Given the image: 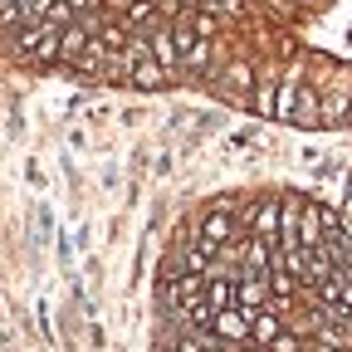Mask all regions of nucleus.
I'll return each mask as SVG.
<instances>
[{
  "label": "nucleus",
  "mask_w": 352,
  "mask_h": 352,
  "mask_svg": "<svg viewBox=\"0 0 352 352\" xmlns=\"http://www.w3.org/2000/svg\"><path fill=\"white\" fill-rule=\"evenodd\" d=\"M347 122H352V108H347Z\"/></svg>",
  "instance_id": "nucleus-16"
},
{
  "label": "nucleus",
  "mask_w": 352,
  "mask_h": 352,
  "mask_svg": "<svg viewBox=\"0 0 352 352\" xmlns=\"http://www.w3.org/2000/svg\"><path fill=\"white\" fill-rule=\"evenodd\" d=\"M206 274H210L206 298H210V308H215V314H220V308H235V303H240V284H235V279H226L220 270H206Z\"/></svg>",
  "instance_id": "nucleus-3"
},
{
  "label": "nucleus",
  "mask_w": 352,
  "mask_h": 352,
  "mask_svg": "<svg viewBox=\"0 0 352 352\" xmlns=\"http://www.w3.org/2000/svg\"><path fill=\"white\" fill-rule=\"evenodd\" d=\"M270 352H303V347H298V342H294V338H289V333H279V338H274V342H270Z\"/></svg>",
  "instance_id": "nucleus-15"
},
{
  "label": "nucleus",
  "mask_w": 352,
  "mask_h": 352,
  "mask_svg": "<svg viewBox=\"0 0 352 352\" xmlns=\"http://www.w3.org/2000/svg\"><path fill=\"white\" fill-rule=\"evenodd\" d=\"M152 20H157L152 0H132V6H127V25H152Z\"/></svg>",
  "instance_id": "nucleus-12"
},
{
  "label": "nucleus",
  "mask_w": 352,
  "mask_h": 352,
  "mask_svg": "<svg viewBox=\"0 0 352 352\" xmlns=\"http://www.w3.org/2000/svg\"><path fill=\"white\" fill-rule=\"evenodd\" d=\"M245 314H250V328H254V342H264V347H270V342L279 338V318L270 314V308H245Z\"/></svg>",
  "instance_id": "nucleus-6"
},
{
  "label": "nucleus",
  "mask_w": 352,
  "mask_h": 352,
  "mask_svg": "<svg viewBox=\"0 0 352 352\" xmlns=\"http://www.w3.org/2000/svg\"><path fill=\"white\" fill-rule=\"evenodd\" d=\"M245 264H250V274H274V250H270V240H264V235H254L250 240V250H245Z\"/></svg>",
  "instance_id": "nucleus-5"
},
{
  "label": "nucleus",
  "mask_w": 352,
  "mask_h": 352,
  "mask_svg": "<svg viewBox=\"0 0 352 352\" xmlns=\"http://www.w3.org/2000/svg\"><path fill=\"white\" fill-rule=\"evenodd\" d=\"M191 6H206V10H226V15H235V10H240V0H191Z\"/></svg>",
  "instance_id": "nucleus-14"
},
{
  "label": "nucleus",
  "mask_w": 352,
  "mask_h": 352,
  "mask_svg": "<svg viewBox=\"0 0 352 352\" xmlns=\"http://www.w3.org/2000/svg\"><path fill=\"white\" fill-rule=\"evenodd\" d=\"M264 279L259 274H250V279H240V308H264Z\"/></svg>",
  "instance_id": "nucleus-9"
},
{
  "label": "nucleus",
  "mask_w": 352,
  "mask_h": 352,
  "mask_svg": "<svg viewBox=\"0 0 352 352\" xmlns=\"http://www.w3.org/2000/svg\"><path fill=\"white\" fill-rule=\"evenodd\" d=\"M201 240L220 250V245L230 240V215H226V210H215V215H206V226H201Z\"/></svg>",
  "instance_id": "nucleus-7"
},
{
  "label": "nucleus",
  "mask_w": 352,
  "mask_h": 352,
  "mask_svg": "<svg viewBox=\"0 0 352 352\" xmlns=\"http://www.w3.org/2000/svg\"><path fill=\"white\" fill-rule=\"evenodd\" d=\"M59 39H64V54H59L64 64H74V59H78V54L88 50V30H78V25H69V30H64Z\"/></svg>",
  "instance_id": "nucleus-8"
},
{
  "label": "nucleus",
  "mask_w": 352,
  "mask_h": 352,
  "mask_svg": "<svg viewBox=\"0 0 352 352\" xmlns=\"http://www.w3.org/2000/svg\"><path fill=\"white\" fill-rule=\"evenodd\" d=\"M210 50H215V39H196L191 50H186V59H182V69H191V74H201L206 64H210Z\"/></svg>",
  "instance_id": "nucleus-10"
},
{
  "label": "nucleus",
  "mask_w": 352,
  "mask_h": 352,
  "mask_svg": "<svg viewBox=\"0 0 352 352\" xmlns=\"http://www.w3.org/2000/svg\"><path fill=\"white\" fill-rule=\"evenodd\" d=\"M274 118L298 122V127H314V122H318V98L298 83V74H289V78L279 83V94H274Z\"/></svg>",
  "instance_id": "nucleus-1"
},
{
  "label": "nucleus",
  "mask_w": 352,
  "mask_h": 352,
  "mask_svg": "<svg viewBox=\"0 0 352 352\" xmlns=\"http://www.w3.org/2000/svg\"><path fill=\"white\" fill-rule=\"evenodd\" d=\"M191 30H196L201 39H210V34L220 30V20H215V15H196V20H191Z\"/></svg>",
  "instance_id": "nucleus-13"
},
{
  "label": "nucleus",
  "mask_w": 352,
  "mask_h": 352,
  "mask_svg": "<svg viewBox=\"0 0 352 352\" xmlns=\"http://www.w3.org/2000/svg\"><path fill=\"white\" fill-rule=\"evenodd\" d=\"M74 64H78L83 74H98V69L108 64V54H103V39H88V50H83V54H78Z\"/></svg>",
  "instance_id": "nucleus-11"
},
{
  "label": "nucleus",
  "mask_w": 352,
  "mask_h": 352,
  "mask_svg": "<svg viewBox=\"0 0 352 352\" xmlns=\"http://www.w3.org/2000/svg\"><path fill=\"white\" fill-rule=\"evenodd\" d=\"M215 333L220 338H230V342H245V338H254V328H250V314L235 303V308H220L215 314Z\"/></svg>",
  "instance_id": "nucleus-2"
},
{
  "label": "nucleus",
  "mask_w": 352,
  "mask_h": 352,
  "mask_svg": "<svg viewBox=\"0 0 352 352\" xmlns=\"http://www.w3.org/2000/svg\"><path fill=\"white\" fill-rule=\"evenodd\" d=\"M152 54H157V64H162L166 74L182 64V44H176V30H157V34H152Z\"/></svg>",
  "instance_id": "nucleus-4"
}]
</instances>
